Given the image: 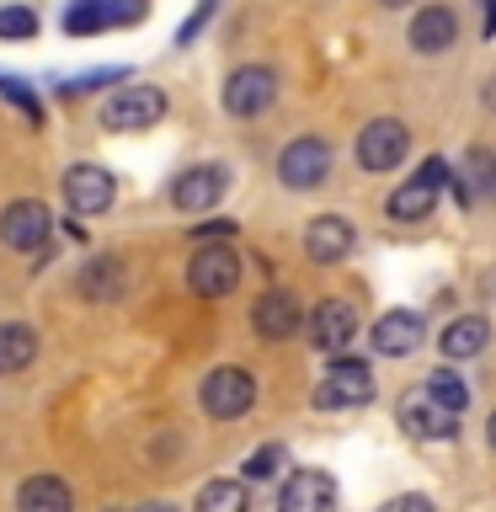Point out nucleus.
<instances>
[{
	"mask_svg": "<svg viewBox=\"0 0 496 512\" xmlns=\"http://www.w3.org/2000/svg\"><path fill=\"white\" fill-rule=\"evenodd\" d=\"M448 182H454V171H448V160H443V155L422 160V171H416L406 187H395V192H390V219H400V224L427 219L432 208H438V198H443V187H448Z\"/></svg>",
	"mask_w": 496,
	"mask_h": 512,
	"instance_id": "nucleus-1",
	"label": "nucleus"
},
{
	"mask_svg": "<svg viewBox=\"0 0 496 512\" xmlns=\"http://www.w3.org/2000/svg\"><path fill=\"white\" fill-rule=\"evenodd\" d=\"M326 176H331V144H326V139L304 134V139H288V144H283V155H278V182H283L288 192H315V187H326Z\"/></svg>",
	"mask_w": 496,
	"mask_h": 512,
	"instance_id": "nucleus-2",
	"label": "nucleus"
},
{
	"mask_svg": "<svg viewBox=\"0 0 496 512\" xmlns=\"http://www.w3.org/2000/svg\"><path fill=\"white\" fill-rule=\"evenodd\" d=\"M166 118V91L160 86H123L118 96L102 102V128L112 134H139V128H155Z\"/></svg>",
	"mask_w": 496,
	"mask_h": 512,
	"instance_id": "nucleus-3",
	"label": "nucleus"
},
{
	"mask_svg": "<svg viewBox=\"0 0 496 512\" xmlns=\"http://www.w3.org/2000/svg\"><path fill=\"white\" fill-rule=\"evenodd\" d=\"M198 406L214 416V422H235V416H246L256 406V379L235 363L214 368V374L203 379V390H198Z\"/></svg>",
	"mask_w": 496,
	"mask_h": 512,
	"instance_id": "nucleus-4",
	"label": "nucleus"
},
{
	"mask_svg": "<svg viewBox=\"0 0 496 512\" xmlns=\"http://www.w3.org/2000/svg\"><path fill=\"white\" fill-rule=\"evenodd\" d=\"M48 240H54V214H48V203L16 198V203L0 208V246H11V251H48Z\"/></svg>",
	"mask_w": 496,
	"mask_h": 512,
	"instance_id": "nucleus-5",
	"label": "nucleus"
},
{
	"mask_svg": "<svg viewBox=\"0 0 496 512\" xmlns=\"http://www.w3.org/2000/svg\"><path fill=\"white\" fill-rule=\"evenodd\" d=\"M368 400H374V368L342 352V358L331 363L326 384L315 390V406L320 411H352V406H368Z\"/></svg>",
	"mask_w": 496,
	"mask_h": 512,
	"instance_id": "nucleus-6",
	"label": "nucleus"
},
{
	"mask_svg": "<svg viewBox=\"0 0 496 512\" xmlns=\"http://www.w3.org/2000/svg\"><path fill=\"white\" fill-rule=\"evenodd\" d=\"M406 155H411V128L400 118H374V123L358 128V166L363 171L384 176V171H395Z\"/></svg>",
	"mask_w": 496,
	"mask_h": 512,
	"instance_id": "nucleus-7",
	"label": "nucleus"
},
{
	"mask_svg": "<svg viewBox=\"0 0 496 512\" xmlns=\"http://www.w3.org/2000/svg\"><path fill=\"white\" fill-rule=\"evenodd\" d=\"M278 102V70L267 64H240L224 80V112L230 118H262V112Z\"/></svg>",
	"mask_w": 496,
	"mask_h": 512,
	"instance_id": "nucleus-8",
	"label": "nucleus"
},
{
	"mask_svg": "<svg viewBox=\"0 0 496 512\" xmlns=\"http://www.w3.org/2000/svg\"><path fill=\"white\" fill-rule=\"evenodd\" d=\"M187 288L198 299H224L240 288V256L230 246H198V256L187 262Z\"/></svg>",
	"mask_w": 496,
	"mask_h": 512,
	"instance_id": "nucleus-9",
	"label": "nucleus"
},
{
	"mask_svg": "<svg viewBox=\"0 0 496 512\" xmlns=\"http://www.w3.org/2000/svg\"><path fill=\"white\" fill-rule=\"evenodd\" d=\"M395 416H400V427H406L411 438H427V443H443V438H454V432H459V416H454V411H443L438 400L422 390V384L400 395Z\"/></svg>",
	"mask_w": 496,
	"mask_h": 512,
	"instance_id": "nucleus-10",
	"label": "nucleus"
},
{
	"mask_svg": "<svg viewBox=\"0 0 496 512\" xmlns=\"http://www.w3.org/2000/svg\"><path fill=\"white\" fill-rule=\"evenodd\" d=\"M224 192H230V171L224 166H187L171 182V203L182 208V214H208Z\"/></svg>",
	"mask_w": 496,
	"mask_h": 512,
	"instance_id": "nucleus-11",
	"label": "nucleus"
},
{
	"mask_svg": "<svg viewBox=\"0 0 496 512\" xmlns=\"http://www.w3.org/2000/svg\"><path fill=\"white\" fill-rule=\"evenodd\" d=\"M64 203H70V214H107L112 208V171L91 166V160H80V166L64 171Z\"/></svg>",
	"mask_w": 496,
	"mask_h": 512,
	"instance_id": "nucleus-12",
	"label": "nucleus"
},
{
	"mask_svg": "<svg viewBox=\"0 0 496 512\" xmlns=\"http://www.w3.org/2000/svg\"><path fill=\"white\" fill-rule=\"evenodd\" d=\"M352 246H358V230H352V219H342V214H320V219H310V230H304V256L320 267L347 262Z\"/></svg>",
	"mask_w": 496,
	"mask_h": 512,
	"instance_id": "nucleus-13",
	"label": "nucleus"
},
{
	"mask_svg": "<svg viewBox=\"0 0 496 512\" xmlns=\"http://www.w3.org/2000/svg\"><path fill=\"white\" fill-rule=\"evenodd\" d=\"M427 342V320L416 310H384L374 320V352L379 358H411Z\"/></svg>",
	"mask_w": 496,
	"mask_h": 512,
	"instance_id": "nucleus-14",
	"label": "nucleus"
},
{
	"mask_svg": "<svg viewBox=\"0 0 496 512\" xmlns=\"http://www.w3.org/2000/svg\"><path fill=\"white\" fill-rule=\"evenodd\" d=\"M75 288H80V294H86L91 304L123 299V288H128V262H123V256H112V251H96V256H86V262H80Z\"/></svg>",
	"mask_w": 496,
	"mask_h": 512,
	"instance_id": "nucleus-15",
	"label": "nucleus"
},
{
	"mask_svg": "<svg viewBox=\"0 0 496 512\" xmlns=\"http://www.w3.org/2000/svg\"><path fill=\"white\" fill-rule=\"evenodd\" d=\"M358 336V304L352 299H320L310 315V342L320 352H342Z\"/></svg>",
	"mask_w": 496,
	"mask_h": 512,
	"instance_id": "nucleus-16",
	"label": "nucleus"
},
{
	"mask_svg": "<svg viewBox=\"0 0 496 512\" xmlns=\"http://www.w3.org/2000/svg\"><path fill=\"white\" fill-rule=\"evenodd\" d=\"M299 294H288V288H272V294L256 299V310H251V331L262 336V342H288V336L299 331Z\"/></svg>",
	"mask_w": 496,
	"mask_h": 512,
	"instance_id": "nucleus-17",
	"label": "nucleus"
},
{
	"mask_svg": "<svg viewBox=\"0 0 496 512\" xmlns=\"http://www.w3.org/2000/svg\"><path fill=\"white\" fill-rule=\"evenodd\" d=\"M283 512H331L336 507V480L326 470H294L278 491Z\"/></svg>",
	"mask_w": 496,
	"mask_h": 512,
	"instance_id": "nucleus-18",
	"label": "nucleus"
},
{
	"mask_svg": "<svg viewBox=\"0 0 496 512\" xmlns=\"http://www.w3.org/2000/svg\"><path fill=\"white\" fill-rule=\"evenodd\" d=\"M459 43V16L448 6H422L411 16V48L416 54H448Z\"/></svg>",
	"mask_w": 496,
	"mask_h": 512,
	"instance_id": "nucleus-19",
	"label": "nucleus"
},
{
	"mask_svg": "<svg viewBox=\"0 0 496 512\" xmlns=\"http://www.w3.org/2000/svg\"><path fill=\"white\" fill-rule=\"evenodd\" d=\"M491 342V320L486 315H459V320H448V331L438 336V347H443V358H480Z\"/></svg>",
	"mask_w": 496,
	"mask_h": 512,
	"instance_id": "nucleus-20",
	"label": "nucleus"
},
{
	"mask_svg": "<svg viewBox=\"0 0 496 512\" xmlns=\"http://www.w3.org/2000/svg\"><path fill=\"white\" fill-rule=\"evenodd\" d=\"M70 486L64 480H54V475H32V480H22L16 486V507L22 512H70Z\"/></svg>",
	"mask_w": 496,
	"mask_h": 512,
	"instance_id": "nucleus-21",
	"label": "nucleus"
},
{
	"mask_svg": "<svg viewBox=\"0 0 496 512\" xmlns=\"http://www.w3.org/2000/svg\"><path fill=\"white\" fill-rule=\"evenodd\" d=\"M454 192H459L464 208H470L475 198H486V192H496V150H480L475 144V150L464 155V176H459Z\"/></svg>",
	"mask_w": 496,
	"mask_h": 512,
	"instance_id": "nucleus-22",
	"label": "nucleus"
},
{
	"mask_svg": "<svg viewBox=\"0 0 496 512\" xmlns=\"http://www.w3.org/2000/svg\"><path fill=\"white\" fill-rule=\"evenodd\" d=\"M32 358H38V331L22 320H6L0 326V374H22Z\"/></svg>",
	"mask_w": 496,
	"mask_h": 512,
	"instance_id": "nucleus-23",
	"label": "nucleus"
},
{
	"mask_svg": "<svg viewBox=\"0 0 496 512\" xmlns=\"http://www.w3.org/2000/svg\"><path fill=\"white\" fill-rule=\"evenodd\" d=\"M422 390L432 395V400H438V406L443 411H464V406H470V384H464L459 374H454V368H432V374L422 379Z\"/></svg>",
	"mask_w": 496,
	"mask_h": 512,
	"instance_id": "nucleus-24",
	"label": "nucleus"
},
{
	"mask_svg": "<svg viewBox=\"0 0 496 512\" xmlns=\"http://www.w3.org/2000/svg\"><path fill=\"white\" fill-rule=\"evenodd\" d=\"M246 502H251L246 480H208L198 491V512H246Z\"/></svg>",
	"mask_w": 496,
	"mask_h": 512,
	"instance_id": "nucleus-25",
	"label": "nucleus"
},
{
	"mask_svg": "<svg viewBox=\"0 0 496 512\" xmlns=\"http://www.w3.org/2000/svg\"><path fill=\"white\" fill-rule=\"evenodd\" d=\"M107 22H112V6H107V0H70V6H64V32H70V38L102 32Z\"/></svg>",
	"mask_w": 496,
	"mask_h": 512,
	"instance_id": "nucleus-26",
	"label": "nucleus"
},
{
	"mask_svg": "<svg viewBox=\"0 0 496 512\" xmlns=\"http://www.w3.org/2000/svg\"><path fill=\"white\" fill-rule=\"evenodd\" d=\"M283 470H288V448L267 443V448H256V454L240 464V480H246V486H262V480H278Z\"/></svg>",
	"mask_w": 496,
	"mask_h": 512,
	"instance_id": "nucleus-27",
	"label": "nucleus"
},
{
	"mask_svg": "<svg viewBox=\"0 0 496 512\" xmlns=\"http://www.w3.org/2000/svg\"><path fill=\"white\" fill-rule=\"evenodd\" d=\"M38 32V11L32 6H0V43H27Z\"/></svg>",
	"mask_w": 496,
	"mask_h": 512,
	"instance_id": "nucleus-28",
	"label": "nucleus"
},
{
	"mask_svg": "<svg viewBox=\"0 0 496 512\" xmlns=\"http://www.w3.org/2000/svg\"><path fill=\"white\" fill-rule=\"evenodd\" d=\"M0 91H6V96H11V102L27 112L32 123H43V107H38V96H32V91H27V86H22V80H16V75H0Z\"/></svg>",
	"mask_w": 496,
	"mask_h": 512,
	"instance_id": "nucleus-29",
	"label": "nucleus"
},
{
	"mask_svg": "<svg viewBox=\"0 0 496 512\" xmlns=\"http://www.w3.org/2000/svg\"><path fill=\"white\" fill-rule=\"evenodd\" d=\"M107 80H128V70H91V75H75L70 86H64V96H80V91H96L107 86Z\"/></svg>",
	"mask_w": 496,
	"mask_h": 512,
	"instance_id": "nucleus-30",
	"label": "nucleus"
},
{
	"mask_svg": "<svg viewBox=\"0 0 496 512\" xmlns=\"http://www.w3.org/2000/svg\"><path fill=\"white\" fill-rule=\"evenodd\" d=\"M112 6V22H144V16H150V0H107Z\"/></svg>",
	"mask_w": 496,
	"mask_h": 512,
	"instance_id": "nucleus-31",
	"label": "nucleus"
},
{
	"mask_svg": "<svg viewBox=\"0 0 496 512\" xmlns=\"http://www.w3.org/2000/svg\"><path fill=\"white\" fill-rule=\"evenodd\" d=\"M214 6H219V0H203V6L187 16V27H182V43H192V38H198V27L208 22V16H214Z\"/></svg>",
	"mask_w": 496,
	"mask_h": 512,
	"instance_id": "nucleus-32",
	"label": "nucleus"
},
{
	"mask_svg": "<svg viewBox=\"0 0 496 512\" xmlns=\"http://www.w3.org/2000/svg\"><path fill=\"white\" fill-rule=\"evenodd\" d=\"M390 507H400V512H432V502H427V496H395Z\"/></svg>",
	"mask_w": 496,
	"mask_h": 512,
	"instance_id": "nucleus-33",
	"label": "nucleus"
},
{
	"mask_svg": "<svg viewBox=\"0 0 496 512\" xmlns=\"http://www.w3.org/2000/svg\"><path fill=\"white\" fill-rule=\"evenodd\" d=\"M384 11H406V6H416V0H379Z\"/></svg>",
	"mask_w": 496,
	"mask_h": 512,
	"instance_id": "nucleus-34",
	"label": "nucleus"
},
{
	"mask_svg": "<svg viewBox=\"0 0 496 512\" xmlns=\"http://www.w3.org/2000/svg\"><path fill=\"white\" fill-rule=\"evenodd\" d=\"M486 443H491V454H496V411H491V422H486Z\"/></svg>",
	"mask_w": 496,
	"mask_h": 512,
	"instance_id": "nucleus-35",
	"label": "nucleus"
},
{
	"mask_svg": "<svg viewBox=\"0 0 496 512\" xmlns=\"http://www.w3.org/2000/svg\"><path fill=\"white\" fill-rule=\"evenodd\" d=\"M486 38H496V0H491V16H486Z\"/></svg>",
	"mask_w": 496,
	"mask_h": 512,
	"instance_id": "nucleus-36",
	"label": "nucleus"
}]
</instances>
